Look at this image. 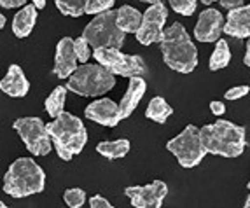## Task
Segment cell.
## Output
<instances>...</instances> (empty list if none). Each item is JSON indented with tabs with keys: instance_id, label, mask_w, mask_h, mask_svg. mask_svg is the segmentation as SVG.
<instances>
[{
	"instance_id": "6da1fadb",
	"label": "cell",
	"mask_w": 250,
	"mask_h": 208,
	"mask_svg": "<svg viewBox=\"0 0 250 208\" xmlns=\"http://www.w3.org/2000/svg\"><path fill=\"white\" fill-rule=\"evenodd\" d=\"M163 60L171 70L179 74H191L198 67V49L189 37L186 26L173 23L163 32L159 41Z\"/></svg>"
},
{
	"instance_id": "7a4b0ae2",
	"label": "cell",
	"mask_w": 250,
	"mask_h": 208,
	"mask_svg": "<svg viewBox=\"0 0 250 208\" xmlns=\"http://www.w3.org/2000/svg\"><path fill=\"white\" fill-rule=\"evenodd\" d=\"M46 126L53 147L63 161H70L74 156L81 154L88 144V131L84 128V123L70 112L63 110Z\"/></svg>"
},
{
	"instance_id": "3957f363",
	"label": "cell",
	"mask_w": 250,
	"mask_h": 208,
	"mask_svg": "<svg viewBox=\"0 0 250 208\" xmlns=\"http://www.w3.org/2000/svg\"><path fill=\"white\" fill-rule=\"evenodd\" d=\"M200 135L207 152L222 158H238L247 147L245 128L224 119L205 125L200 128Z\"/></svg>"
},
{
	"instance_id": "277c9868",
	"label": "cell",
	"mask_w": 250,
	"mask_h": 208,
	"mask_svg": "<svg viewBox=\"0 0 250 208\" xmlns=\"http://www.w3.org/2000/svg\"><path fill=\"white\" fill-rule=\"evenodd\" d=\"M44 187H46V173L30 158L16 159L5 171L2 184L4 192L11 198H26L42 192Z\"/></svg>"
},
{
	"instance_id": "5b68a950",
	"label": "cell",
	"mask_w": 250,
	"mask_h": 208,
	"mask_svg": "<svg viewBox=\"0 0 250 208\" xmlns=\"http://www.w3.org/2000/svg\"><path fill=\"white\" fill-rule=\"evenodd\" d=\"M116 86V75L110 70L96 63L89 65L84 63L77 67L67 83V89L79 96H100L108 93Z\"/></svg>"
},
{
	"instance_id": "8992f818",
	"label": "cell",
	"mask_w": 250,
	"mask_h": 208,
	"mask_svg": "<svg viewBox=\"0 0 250 208\" xmlns=\"http://www.w3.org/2000/svg\"><path fill=\"white\" fill-rule=\"evenodd\" d=\"M83 37L89 42L93 49H100V47H116L121 49L125 44L126 34L119 28L116 21V11L108 9L104 13L95 14L83 32Z\"/></svg>"
},
{
	"instance_id": "52a82bcc",
	"label": "cell",
	"mask_w": 250,
	"mask_h": 208,
	"mask_svg": "<svg viewBox=\"0 0 250 208\" xmlns=\"http://www.w3.org/2000/svg\"><path fill=\"white\" fill-rule=\"evenodd\" d=\"M167 149L175 156L182 168L198 166L203 161L205 156L208 154L203 142H201L200 128H196L194 125H188L182 133H179L175 138H171L167 144Z\"/></svg>"
},
{
	"instance_id": "ba28073f",
	"label": "cell",
	"mask_w": 250,
	"mask_h": 208,
	"mask_svg": "<svg viewBox=\"0 0 250 208\" xmlns=\"http://www.w3.org/2000/svg\"><path fill=\"white\" fill-rule=\"evenodd\" d=\"M96 63L104 65L114 75L121 77H144L147 74V67L144 60L137 54H125L116 47H100L93 51Z\"/></svg>"
},
{
	"instance_id": "9c48e42d",
	"label": "cell",
	"mask_w": 250,
	"mask_h": 208,
	"mask_svg": "<svg viewBox=\"0 0 250 208\" xmlns=\"http://www.w3.org/2000/svg\"><path fill=\"white\" fill-rule=\"evenodd\" d=\"M13 128L18 131L28 152L34 156H47L53 150V142L47 133V126L39 117H20Z\"/></svg>"
},
{
	"instance_id": "30bf717a",
	"label": "cell",
	"mask_w": 250,
	"mask_h": 208,
	"mask_svg": "<svg viewBox=\"0 0 250 208\" xmlns=\"http://www.w3.org/2000/svg\"><path fill=\"white\" fill-rule=\"evenodd\" d=\"M167 18L168 9L163 2L150 4L149 9L142 14V23H140V28L137 30V41L142 46H150L161 41Z\"/></svg>"
},
{
	"instance_id": "8fae6325",
	"label": "cell",
	"mask_w": 250,
	"mask_h": 208,
	"mask_svg": "<svg viewBox=\"0 0 250 208\" xmlns=\"http://www.w3.org/2000/svg\"><path fill=\"white\" fill-rule=\"evenodd\" d=\"M135 208H161L168 194V186L163 180H154L147 186H131L125 189Z\"/></svg>"
},
{
	"instance_id": "7c38bea8",
	"label": "cell",
	"mask_w": 250,
	"mask_h": 208,
	"mask_svg": "<svg viewBox=\"0 0 250 208\" xmlns=\"http://www.w3.org/2000/svg\"><path fill=\"white\" fill-rule=\"evenodd\" d=\"M224 16L217 9H205L198 16V23L194 26V37L200 42H217L221 39Z\"/></svg>"
},
{
	"instance_id": "4fadbf2b",
	"label": "cell",
	"mask_w": 250,
	"mask_h": 208,
	"mask_svg": "<svg viewBox=\"0 0 250 208\" xmlns=\"http://www.w3.org/2000/svg\"><path fill=\"white\" fill-rule=\"evenodd\" d=\"M84 116L88 117L89 121H95L107 128H114L119 125V121H123L119 104L112 102L110 98H100V100L89 104L84 110Z\"/></svg>"
},
{
	"instance_id": "5bb4252c",
	"label": "cell",
	"mask_w": 250,
	"mask_h": 208,
	"mask_svg": "<svg viewBox=\"0 0 250 208\" xmlns=\"http://www.w3.org/2000/svg\"><path fill=\"white\" fill-rule=\"evenodd\" d=\"M77 54L74 49V41L70 37H63L56 46V54H54V68L53 72L60 79H68L75 72L77 65Z\"/></svg>"
},
{
	"instance_id": "9a60e30c",
	"label": "cell",
	"mask_w": 250,
	"mask_h": 208,
	"mask_svg": "<svg viewBox=\"0 0 250 208\" xmlns=\"http://www.w3.org/2000/svg\"><path fill=\"white\" fill-rule=\"evenodd\" d=\"M222 32L229 37L249 39L250 37V5L229 9V13L224 20Z\"/></svg>"
},
{
	"instance_id": "2e32d148",
	"label": "cell",
	"mask_w": 250,
	"mask_h": 208,
	"mask_svg": "<svg viewBox=\"0 0 250 208\" xmlns=\"http://www.w3.org/2000/svg\"><path fill=\"white\" fill-rule=\"evenodd\" d=\"M0 89L11 98H23L30 91V83L20 65H11L4 79H0Z\"/></svg>"
},
{
	"instance_id": "e0dca14e",
	"label": "cell",
	"mask_w": 250,
	"mask_h": 208,
	"mask_svg": "<svg viewBox=\"0 0 250 208\" xmlns=\"http://www.w3.org/2000/svg\"><path fill=\"white\" fill-rule=\"evenodd\" d=\"M147 89V84L144 77H129L128 89H126L125 96H123L121 104H119V110H121V117L126 119L135 112V108L138 107L140 100L144 98Z\"/></svg>"
},
{
	"instance_id": "ac0fdd59",
	"label": "cell",
	"mask_w": 250,
	"mask_h": 208,
	"mask_svg": "<svg viewBox=\"0 0 250 208\" xmlns=\"http://www.w3.org/2000/svg\"><path fill=\"white\" fill-rule=\"evenodd\" d=\"M37 21V7L35 5H23L13 20V32L18 39H25L32 34Z\"/></svg>"
},
{
	"instance_id": "d6986e66",
	"label": "cell",
	"mask_w": 250,
	"mask_h": 208,
	"mask_svg": "<svg viewBox=\"0 0 250 208\" xmlns=\"http://www.w3.org/2000/svg\"><path fill=\"white\" fill-rule=\"evenodd\" d=\"M116 21L125 34H137L142 23V14L131 5H123L116 11Z\"/></svg>"
},
{
	"instance_id": "ffe728a7",
	"label": "cell",
	"mask_w": 250,
	"mask_h": 208,
	"mask_svg": "<svg viewBox=\"0 0 250 208\" xmlns=\"http://www.w3.org/2000/svg\"><path fill=\"white\" fill-rule=\"evenodd\" d=\"M129 147L131 144L128 138H119V140L112 142H100L96 146V152L107 159H121L129 152Z\"/></svg>"
},
{
	"instance_id": "44dd1931",
	"label": "cell",
	"mask_w": 250,
	"mask_h": 208,
	"mask_svg": "<svg viewBox=\"0 0 250 208\" xmlns=\"http://www.w3.org/2000/svg\"><path fill=\"white\" fill-rule=\"evenodd\" d=\"M171 114H173V108L170 107V104H168L163 96H154L146 108L147 119H150V121H154V123H159V125L167 123L168 117H170Z\"/></svg>"
},
{
	"instance_id": "7402d4cb",
	"label": "cell",
	"mask_w": 250,
	"mask_h": 208,
	"mask_svg": "<svg viewBox=\"0 0 250 208\" xmlns=\"http://www.w3.org/2000/svg\"><path fill=\"white\" fill-rule=\"evenodd\" d=\"M231 62V51H229V44L224 39H219L215 44V49H213L212 56L208 60V68L210 70H221L226 68Z\"/></svg>"
},
{
	"instance_id": "603a6c76",
	"label": "cell",
	"mask_w": 250,
	"mask_h": 208,
	"mask_svg": "<svg viewBox=\"0 0 250 208\" xmlns=\"http://www.w3.org/2000/svg\"><path fill=\"white\" fill-rule=\"evenodd\" d=\"M67 86H58L54 87L51 95L46 98V110L51 117H56L58 114L63 112V107H65V100H67Z\"/></svg>"
},
{
	"instance_id": "cb8c5ba5",
	"label": "cell",
	"mask_w": 250,
	"mask_h": 208,
	"mask_svg": "<svg viewBox=\"0 0 250 208\" xmlns=\"http://www.w3.org/2000/svg\"><path fill=\"white\" fill-rule=\"evenodd\" d=\"M54 4H56V7L60 9V13L63 16L79 18L81 14H84L86 0H54Z\"/></svg>"
},
{
	"instance_id": "d4e9b609",
	"label": "cell",
	"mask_w": 250,
	"mask_h": 208,
	"mask_svg": "<svg viewBox=\"0 0 250 208\" xmlns=\"http://www.w3.org/2000/svg\"><path fill=\"white\" fill-rule=\"evenodd\" d=\"M63 200L70 208H81L84 205V201H86V192L79 187L67 189L65 194H63Z\"/></svg>"
},
{
	"instance_id": "484cf974",
	"label": "cell",
	"mask_w": 250,
	"mask_h": 208,
	"mask_svg": "<svg viewBox=\"0 0 250 208\" xmlns=\"http://www.w3.org/2000/svg\"><path fill=\"white\" fill-rule=\"evenodd\" d=\"M168 2H170V7L182 16H192L198 5L196 0H168Z\"/></svg>"
},
{
	"instance_id": "4316f807",
	"label": "cell",
	"mask_w": 250,
	"mask_h": 208,
	"mask_svg": "<svg viewBox=\"0 0 250 208\" xmlns=\"http://www.w3.org/2000/svg\"><path fill=\"white\" fill-rule=\"evenodd\" d=\"M116 0H86L84 4V14H98L112 9Z\"/></svg>"
},
{
	"instance_id": "83f0119b",
	"label": "cell",
	"mask_w": 250,
	"mask_h": 208,
	"mask_svg": "<svg viewBox=\"0 0 250 208\" xmlns=\"http://www.w3.org/2000/svg\"><path fill=\"white\" fill-rule=\"evenodd\" d=\"M74 49L75 54H77V60L81 63H88L89 56H91V46H89V42L86 41L84 37H79L74 41Z\"/></svg>"
},
{
	"instance_id": "f1b7e54d",
	"label": "cell",
	"mask_w": 250,
	"mask_h": 208,
	"mask_svg": "<svg viewBox=\"0 0 250 208\" xmlns=\"http://www.w3.org/2000/svg\"><path fill=\"white\" fill-rule=\"evenodd\" d=\"M250 93V86H247V84H242V86H234L231 87V89H228V91L224 93L226 100H238V98H243V96H247Z\"/></svg>"
},
{
	"instance_id": "f546056e",
	"label": "cell",
	"mask_w": 250,
	"mask_h": 208,
	"mask_svg": "<svg viewBox=\"0 0 250 208\" xmlns=\"http://www.w3.org/2000/svg\"><path fill=\"white\" fill-rule=\"evenodd\" d=\"M89 207L91 208H112V205H110V201H108L107 198H104V196H100V194H95L89 198Z\"/></svg>"
},
{
	"instance_id": "4dcf8cb0",
	"label": "cell",
	"mask_w": 250,
	"mask_h": 208,
	"mask_svg": "<svg viewBox=\"0 0 250 208\" xmlns=\"http://www.w3.org/2000/svg\"><path fill=\"white\" fill-rule=\"evenodd\" d=\"M210 110H212V114L213 116H224V112H226V105H224V102H219V100H213V102H210Z\"/></svg>"
},
{
	"instance_id": "1f68e13d",
	"label": "cell",
	"mask_w": 250,
	"mask_h": 208,
	"mask_svg": "<svg viewBox=\"0 0 250 208\" xmlns=\"http://www.w3.org/2000/svg\"><path fill=\"white\" fill-rule=\"evenodd\" d=\"M26 4V0H0V5L4 9H16L23 7Z\"/></svg>"
},
{
	"instance_id": "d6a6232c",
	"label": "cell",
	"mask_w": 250,
	"mask_h": 208,
	"mask_svg": "<svg viewBox=\"0 0 250 208\" xmlns=\"http://www.w3.org/2000/svg\"><path fill=\"white\" fill-rule=\"evenodd\" d=\"M219 2H221V5L224 9H234L243 5V0H219Z\"/></svg>"
},
{
	"instance_id": "836d02e7",
	"label": "cell",
	"mask_w": 250,
	"mask_h": 208,
	"mask_svg": "<svg viewBox=\"0 0 250 208\" xmlns=\"http://www.w3.org/2000/svg\"><path fill=\"white\" fill-rule=\"evenodd\" d=\"M243 63L250 68V37H249V41H247V46H245V58H243Z\"/></svg>"
},
{
	"instance_id": "e575fe53",
	"label": "cell",
	"mask_w": 250,
	"mask_h": 208,
	"mask_svg": "<svg viewBox=\"0 0 250 208\" xmlns=\"http://www.w3.org/2000/svg\"><path fill=\"white\" fill-rule=\"evenodd\" d=\"M32 2H34V5L37 9H44V7H46V0H32Z\"/></svg>"
},
{
	"instance_id": "d590c367",
	"label": "cell",
	"mask_w": 250,
	"mask_h": 208,
	"mask_svg": "<svg viewBox=\"0 0 250 208\" xmlns=\"http://www.w3.org/2000/svg\"><path fill=\"white\" fill-rule=\"evenodd\" d=\"M4 26H5V16L2 13H0V30L4 28Z\"/></svg>"
},
{
	"instance_id": "8d00e7d4",
	"label": "cell",
	"mask_w": 250,
	"mask_h": 208,
	"mask_svg": "<svg viewBox=\"0 0 250 208\" xmlns=\"http://www.w3.org/2000/svg\"><path fill=\"white\" fill-rule=\"evenodd\" d=\"M201 2H203L205 5H212L213 2H219V0H201Z\"/></svg>"
},
{
	"instance_id": "74e56055",
	"label": "cell",
	"mask_w": 250,
	"mask_h": 208,
	"mask_svg": "<svg viewBox=\"0 0 250 208\" xmlns=\"http://www.w3.org/2000/svg\"><path fill=\"white\" fill-rule=\"evenodd\" d=\"M140 2H146V4H156V2H163V0H140Z\"/></svg>"
},
{
	"instance_id": "f35d334b",
	"label": "cell",
	"mask_w": 250,
	"mask_h": 208,
	"mask_svg": "<svg viewBox=\"0 0 250 208\" xmlns=\"http://www.w3.org/2000/svg\"><path fill=\"white\" fill-rule=\"evenodd\" d=\"M245 208H250V194L247 196V200H245V205H243Z\"/></svg>"
},
{
	"instance_id": "ab89813d",
	"label": "cell",
	"mask_w": 250,
	"mask_h": 208,
	"mask_svg": "<svg viewBox=\"0 0 250 208\" xmlns=\"http://www.w3.org/2000/svg\"><path fill=\"white\" fill-rule=\"evenodd\" d=\"M5 207H7V205H5L4 201H0V208H5Z\"/></svg>"
},
{
	"instance_id": "60d3db41",
	"label": "cell",
	"mask_w": 250,
	"mask_h": 208,
	"mask_svg": "<svg viewBox=\"0 0 250 208\" xmlns=\"http://www.w3.org/2000/svg\"><path fill=\"white\" fill-rule=\"evenodd\" d=\"M247 189H249V191H250V180H249V184H247Z\"/></svg>"
}]
</instances>
